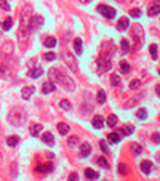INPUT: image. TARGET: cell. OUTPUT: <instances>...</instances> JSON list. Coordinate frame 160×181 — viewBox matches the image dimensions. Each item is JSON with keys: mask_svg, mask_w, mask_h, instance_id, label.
I'll return each mask as SVG.
<instances>
[{"mask_svg": "<svg viewBox=\"0 0 160 181\" xmlns=\"http://www.w3.org/2000/svg\"><path fill=\"white\" fill-rule=\"evenodd\" d=\"M48 75L51 77V82H58V83H62L66 88H67V92H72V90L75 88L74 85V82L67 77V75L61 71V69H56V67H51L50 71H48Z\"/></svg>", "mask_w": 160, "mask_h": 181, "instance_id": "6da1fadb", "label": "cell"}, {"mask_svg": "<svg viewBox=\"0 0 160 181\" xmlns=\"http://www.w3.org/2000/svg\"><path fill=\"white\" fill-rule=\"evenodd\" d=\"M110 67H112V64H110V58H106L104 55H101V56L96 59V71H98L99 74H104L110 71Z\"/></svg>", "mask_w": 160, "mask_h": 181, "instance_id": "7a4b0ae2", "label": "cell"}, {"mask_svg": "<svg viewBox=\"0 0 160 181\" xmlns=\"http://www.w3.org/2000/svg\"><path fill=\"white\" fill-rule=\"evenodd\" d=\"M98 13H101V15H102L104 18H107V19H114L115 15H117L115 8H112V6H107V5H104V3L98 6Z\"/></svg>", "mask_w": 160, "mask_h": 181, "instance_id": "3957f363", "label": "cell"}, {"mask_svg": "<svg viewBox=\"0 0 160 181\" xmlns=\"http://www.w3.org/2000/svg\"><path fill=\"white\" fill-rule=\"evenodd\" d=\"M131 36H133V39L138 40L136 50H140V47H141V43H143V39H144V31H143V27H141L140 24H135L133 31H131Z\"/></svg>", "mask_w": 160, "mask_h": 181, "instance_id": "277c9868", "label": "cell"}, {"mask_svg": "<svg viewBox=\"0 0 160 181\" xmlns=\"http://www.w3.org/2000/svg\"><path fill=\"white\" fill-rule=\"evenodd\" d=\"M62 59H64V62L67 64V67L71 69L72 72L77 71V62H75V58L69 51H62Z\"/></svg>", "mask_w": 160, "mask_h": 181, "instance_id": "5b68a950", "label": "cell"}, {"mask_svg": "<svg viewBox=\"0 0 160 181\" xmlns=\"http://www.w3.org/2000/svg\"><path fill=\"white\" fill-rule=\"evenodd\" d=\"M42 24H43V18H42V16H39V15H32V18H31V23H29L31 32H32V31H39Z\"/></svg>", "mask_w": 160, "mask_h": 181, "instance_id": "8992f818", "label": "cell"}, {"mask_svg": "<svg viewBox=\"0 0 160 181\" xmlns=\"http://www.w3.org/2000/svg\"><path fill=\"white\" fill-rule=\"evenodd\" d=\"M35 172L37 173H50V172H53V164L50 162V164H45V165H37Z\"/></svg>", "mask_w": 160, "mask_h": 181, "instance_id": "52a82bcc", "label": "cell"}, {"mask_svg": "<svg viewBox=\"0 0 160 181\" xmlns=\"http://www.w3.org/2000/svg\"><path fill=\"white\" fill-rule=\"evenodd\" d=\"M11 50H13V43L11 42H6V43L2 47V56L3 58H10L11 56Z\"/></svg>", "mask_w": 160, "mask_h": 181, "instance_id": "ba28073f", "label": "cell"}, {"mask_svg": "<svg viewBox=\"0 0 160 181\" xmlns=\"http://www.w3.org/2000/svg\"><path fill=\"white\" fill-rule=\"evenodd\" d=\"M160 13V2H154L151 6H149V10H147V15L149 16H155Z\"/></svg>", "mask_w": 160, "mask_h": 181, "instance_id": "9c48e42d", "label": "cell"}, {"mask_svg": "<svg viewBox=\"0 0 160 181\" xmlns=\"http://www.w3.org/2000/svg\"><path fill=\"white\" fill-rule=\"evenodd\" d=\"M42 141L45 144H48V146H53L54 144V136L50 133V131H45V133L42 135Z\"/></svg>", "mask_w": 160, "mask_h": 181, "instance_id": "30bf717a", "label": "cell"}, {"mask_svg": "<svg viewBox=\"0 0 160 181\" xmlns=\"http://www.w3.org/2000/svg\"><path fill=\"white\" fill-rule=\"evenodd\" d=\"M54 90H56V87H54V83H53V82H45L43 85H42V92H43L45 95L53 93Z\"/></svg>", "mask_w": 160, "mask_h": 181, "instance_id": "8fae6325", "label": "cell"}, {"mask_svg": "<svg viewBox=\"0 0 160 181\" xmlns=\"http://www.w3.org/2000/svg\"><path fill=\"white\" fill-rule=\"evenodd\" d=\"M128 26H130L128 18H120V19H119V23H117V29H119V31H127V29H128Z\"/></svg>", "mask_w": 160, "mask_h": 181, "instance_id": "7c38bea8", "label": "cell"}, {"mask_svg": "<svg viewBox=\"0 0 160 181\" xmlns=\"http://www.w3.org/2000/svg\"><path fill=\"white\" fill-rule=\"evenodd\" d=\"M141 172L144 173V175H149V173L152 172V162H149V160L141 162Z\"/></svg>", "mask_w": 160, "mask_h": 181, "instance_id": "4fadbf2b", "label": "cell"}, {"mask_svg": "<svg viewBox=\"0 0 160 181\" xmlns=\"http://www.w3.org/2000/svg\"><path fill=\"white\" fill-rule=\"evenodd\" d=\"M90 152H91V146H90L88 143H83L82 148H80V156L82 157H88Z\"/></svg>", "mask_w": 160, "mask_h": 181, "instance_id": "5bb4252c", "label": "cell"}, {"mask_svg": "<svg viewBox=\"0 0 160 181\" xmlns=\"http://www.w3.org/2000/svg\"><path fill=\"white\" fill-rule=\"evenodd\" d=\"M91 123H93V127H95V128H102L104 120H102V117H101V115H95V117H93V120H91Z\"/></svg>", "mask_w": 160, "mask_h": 181, "instance_id": "9a60e30c", "label": "cell"}, {"mask_svg": "<svg viewBox=\"0 0 160 181\" xmlns=\"http://www.w3.org/2000/svg\"><path fill=\"white\" fill-rule=\"evenodd\" d=\"M32 93H34V88H31V87H24L23 92H21V96H23V100H29L31 96H32Z\"/></svg>", "mask_w": 160, "mask_h": 181, "instance_id": "2e32d148", "label": "cell"}, {"mask_svg": "<svg viewBox=\"0 0 160 181\" xmlns=\"http://www.w3.org/2000/svg\"><path fill=\"white\" fill-rule=\"evenodd\" d=\"M56 43H58V40L54 39V37H47V39L43 40V45H45L47 48H53V47H56Z\"/></svg>", "mask_w": 160, "mask_h": 181, "instance_id": "e0dca14e", "label": "cell"}, {"mask_svg": "<svg viewBox=\"0 0 160 181\" xmlns=\"http://www.w3.org/2000/svg\"><path fill=\"white\" fill-rule=\"evenodd\" d=\"M120 50H122L123 55L130 53V43H128V40H127V39H122V42H120Z\"/></svg>", "mask_w": 160, "mask_h": 181, "instance_id": "ac0fdd59", "label": "cell"}, {"mask_svg": "<svg viewBox=\"0 0 160 181\" xmlns=\"http://www.w3.org/2000/svg\"><path fill=\"white\" fill-rule=\"evenodd\" d=\"M131 133H133V127H131V125H125V127H122V130L119 131V135H122V136H128Z\"/></svg>", "mask_w": 160, "mask_h": 181, "instance_id": "d6986e66", "label": "cell"}, {"mask_svg": "<svg viewBox=\"0 0 160 181\" xmlns=\"http://www.w3.org/2000/svg\"><path fill=\"white\" fill-rule=\"evenodd\" d=\"M42 74H43V71H42L40 67H35V69H32V71L29 72V77L31 79H39V77H42Z\"/></svg>", "mask_w": 160, "mask_h": 181, "instance_id": "ffe728a7", "label": "cell"}, {"mask_svg": "<svg viewBox=\"0 0 160 181\" xmlns=\"http://www.w3.org/2000/svg\"><path fill=\"white\" fill-rule=\"evenodd\" d=\"M69 130H71V128H69V125H67V123H64V122L58 123V131H59L61 135H67V133H69Z\"/></svg>", "mask_w": 160, "mask_h": 181, "instance_id": "44dd1931", "label": "cell"}, {"mask_svg": "<svg viewBox=\"0 0 160 181\" xmlns=\"http://www.w3.org/2000/svg\"><path fill=\"white\" fill-rule=\"evenodd\" d=\"M106 123H107L109 128H114L115 125H117V115H115V114H110V115L107 117V122H106Z\"/></svg>", "mask_w": 160, "mask_h": 181, "instance_id": "7402d4cb", "label": "cell"}, {"mask_svg": "<svg viewBox=\"0 0 160 181\" xmlns=\"http://www.w3.org/2000/svg\"><path fill=\"white\" fill-rule=\"evenodd\" d=\"M42 128H43V127H42L40 123L32 125V127H31V135H32V136H39V135H40V131H42Z\"/></svg>", "mask_w": 160, "mask_h": 181, "instance_id": "603a6c76", "label": "cell"}, {"mask_svg": "<svg viewBox=\"0 0 160 181\" xmlns=\"http://www.w3.org/2000/svg\"><path fill=\"white\" fill-rule=\"evenodd\" d=\"M85 176L90 178V179H98V178H99V173H96V172L91 170V168H87V170H85Z\"/></svg>", "mask_w": 160, "mask_h": 181, "instance_id": "cb8c5ba5", "label": "cell"}, {"mask_svg": "<svg viewBox=\"0 0 160 181\" xmlns=\"http://www.w3.org/2000/svg\"><path fill=\"white\" fill-rule=\"evenodd\" d=\"M110 83H112L114 87H120V85H122V79H120V75L112 74V75H110Z\"/></svg>", "mask_w": 160, "mask_h": 181, "instance_id": "d4e9b609", "label": "cell"}, {"mask_svg": "<svg viewBox=\"0 0 160 181\" xmlns=\"http://www.w3.org/2000/svg\"><path fill=\"white\" fill-rule=\"evenodd\" d=\"M11 26H13V18L11 16H8L3 23H2V27H3V31H10L11 29Z\"/></svg>", "mask_w": 160, "mask_h": 181, "instance_id": "484cf974", "label": "cell"}, {"mask_svg": "<svg viewBox=\"0 0 160 181\" xmlns=\"http://www.w3.org/2000/svg\"><path fill=\"white\" fill-rule=\"evenodd\" d=\"M131 152H133V156H140L141 152H143V148H141V144H138V143H133V144H131Z\"/></svg>", "mask_w": 160, "mask_h": 181, "instance_id": "4316f807", "label": "cell"}, {"mask_svg": "<svg viewBox=\"0 0 160 181\" xmlns=\"http://www.w3.org/2000/svg\"><path fill=\"white\" fill-rule=\"evenodd\" d=\"M119 173H120L122 176H127L128 173H130L128 165H127V164H119Z\"/></svg>", "mask_w": 160, "mask_h": 181, "instance_id": "83f0119b", "label": "cell"}, {"mask_svg": "<svg viewBox=\"0 0 160 181\" xmlns=\"http://www.w3.org/2000/svg\"><path fill=\"white\" fill-rule=\"evenodd\" d=\"M18 143H19V138H18V136H10V138H6V144H8L10 148H15Z\"/></svg>", "mask_w": 160, "mask_h": 181, "instance_id": "f1b7e54d", "label": "cell"}, {"mask_svg": "<svg viewBox=\"0 0 160 181\" xmlns=\"http://www.w3.org/2000/svg\"><path fill=\"white\" fill-rule=\"evenodd\" d=\"M74 50H75V53H82V50H83V48H82V39H75L74 40Z\"/></svg>", "mask_w": 160, "mask_h": 181, "instance_id": "f546056e", "label": "cell"}, {"mask_svg": "<svg viewBox=\"0 0 160 181\" xmlns=\"http://www.w3.org/2000/svg\"><path fill=\"white\" fill-rule=\"evenodd\" d=\"M107 140H109V143H119L120 141V135L119 133H109Z\"/></svg>", "mask_w": 160, "mask_h": 181, "instance_id": "4dcf8cb0", "label": "cell"}, {"mask_svg": "<svg viewBox=\"0 0 160 181\" xmlns=\"http://www.w3.org/2000/svg\"><path fill=\"white\" fill-rule=\"evenodd\" d=\"M149 50H151V56H152V59H157V58H158V53H157V45H155V43H152V45L149 47Z\"/></svg>", "mask_w": 160, "mask_h": 181, "instance_id": "1f68e13d", "label": "cell"}, {"mask_svg": "<svg viewBox=\"0 0 160 181\" xmlns=\"http://www.w3.org/2000/svg\"><path fill=\"white\" fill-rule=\"evenodd\" d=\"M120 71H122L123 74H128V72H130V64H128L127 61H122V62H120Z\"/></svg>", "mask_w": 160, "mask_h": 181, "instance_id": "d6a6232c", "label": "cell"}, {"mask_svg": "<svg viewBox=\"0 0 160 181\" xmlns=\"http://www.w3.org/2000/svg\"><path fill=\"white\" fill-rule=\"evenodd\" d=\"M106 103V93H104V90H99L98 92V104H104Z\"/></svg>", "mask_w": 160, "mask_h": 181, "instance_id": "836d02e7", "label": "cell"}, {"mask_svg": "<svg viewBox=\"0 0 160 181\" xmlns=\"http://www.w3.org/2000/svg\"><path fill=\"white\" fill-rule=\"evenodd\" d=\"M146 115H147V111H146V109H140V111L136 112V117H138L140 120H144Z\"/></svg>", "mask_w": 160, "mask_h": 181, "instance_id": "e575fe53", "label": "cell"}, {"mask_svg": "<svg viewBox=\"0 0 160 181\" xmlns=\"http://www.w3.org/2000/svg\"><path fill=\"white\" fill-rule=\"evenodd\" d=\"M59 104H61V107L64 109V111H71V107H72L71 106V101H67V100H62Z\"/></svg>", "mask_w": 160, "mask_h": 181, "instance_id": "d590c367", "label": "cell"}, {"mask_svg": "<svg viewBox=\"0 0 160 181\" xmlns=\"http://www.w3.org/2000/svg\"><path fill=\"white\" fill-rule=\"evenodd\" d=\"M8 74H10L8 67H6V66H3V64H0V77H6Z\"/></svg>", "mask_w": 160, "mask_h": 181, "instance_id": "8d00e7d4", "label": "cell"}, {"mask_svg": "<svg viewBox=\"0 0 160 181\" xmlns=\"http://www.w3.org/2000/svg\"><path fill=\"white\" fill-rule=\"evenodd\" d=\"M98 164L102 167V168H109V162H107L106 157H99V159H98Z\"/></svg>", "mask_w": 160, "mask_h": 181, "instance_id": "74e56055", "label": "cell"}, {"mask_svg": "<svg viewBox=\"0 0 160 181\" xmlns=\"http://www.w3.org/2000/svg\"><path fill=\"white\" fill-rule=\"evenodd\" d=\"M152 143H155V144H160V131H155L154 135H152Z\"/></svg>", "mask_w": 160, "mask_h": 181, "instance_id": "f35d334b", "label": "cell"}, {"mask_svg": "<svg viewBox=\"0 0 160 181\" xmlns=\"http://www.w3.org/2000/svg\"><path fill=\"white\" fill-rule=\"evenodd\" d=\"M140 85H141V82H140V80H131V82H130V88H131V90L140 88Z\"/></svg>", "mask_w": 160, "mask_h": 181, "instance_id": "ab89813d", "label": "cell"}, {"mask_svg": "<svg viewBox=\"0 0 160 181\" xmlns=\"http://www.w3.org/2000/svg\"><path fill=\"white\" fill-rule=\"evenodd\" d=\"M130 15L133 16V18H140L141 16V10L140 8H133V10L130 11Z\"/></svg>", "mask_w": 160, "mask_h": 181, "instance_id": "60d3db41", "label": "cell"}, {"mask_svg": "<svg viewBox=\"0 0 160 181\" xmlns=\"http://www.w3.org/2000/svg\"><path fill=\"white\" fill-rule=\"evenodd\" d=\"M45 59L47 61H53V59H56V55H54L53 51H48V53H45Z\"/></svg>", "mask_w": 160, "mask_h": 181, "instance_id": "b9f144b4", "label": "cell"}, {"mask_svg": "<svg viewBox=\"0 0 160 181\" xmlns=\"http://www.w3.org/2000/svg\"><path fill=\"white\" fill-rule=\"evenodd\" d=\"M80 140H79V136H71V138H69V146H75V144H77Z\"/></svg>", "mask_w": 160, "mask_h": 181, "instance_id": "7bdbcfd3", "label": "cell"}, {"mask_svg": "<svg viewBox=\"0 0 160 181\" xmlns=\"http://www.w3.org/2000/svg\"><path fill=\"white\" fill-rule=\"evenodd\" d=\"M0 8L5 10V11H10V5H8V2H5V0H0Z\"/></svg>", "mask_w": 160, "mask_h": 181, "instance_id": "ee69618b", "label": "cell"}, {"mask_svg": "<svg viewBox=\"0 0 160 181\" xmlns=\"http://www.w3.org/2000/svg\"><path fill=\"white\" fill-rule=\"evenodd\" d=\"M16 167H18V165H16V162L11 165V176H13V178L16 176Z\"/></svg>", "mask_w": 160, "mask_h": 181, "instance_id": "f6af8a7d", "label": "cell"}, {"mask_svg": "<svg viewBox=\"0 0 160 181\" xmlns=\"http://www.w3.org/2000/svg\"><path fill=\"white\" fill-rule=\"evenodd\" d=\"M99 146H101L102 152H107V144H106V141H101V143H99Z\"/></svg>", "mask_w": 160, "mask_h": 181, "instance_id": "bcb514c9", "label": "cell"}, {"mask_svg": "<svg viewBox=\"0 0 160 181\" xmlns=\"http://www.w3.org/2000/svg\"><path fill=\"white\" fill-rule=\"evenodd\" d=\"M69 179H72V181H75V179H79V175H77V173H71V175H69Z\"/></svg>", "mask_w": 160, "mask_h": 181, "instance_id": "7dc6e473", "label": "cell"}, {"mask_svg": "<svg viewBox=\"0 0 160 181\" xmlns=\"http://www.w3.org/2000/svg\"><path fill=\"white\" fill-rule=\"evenodd\" d=\"M47 157H48V159H50V160H51V159L54 157V154H53V152H47Z\"/></svg>", "mask_w": 160, "mask_h": 181, "instance_id": "c3c4849f", "label": "cell"}, {"mask_svg": "<svg viewBox=\"0 0 160 181\" xmlns=\"http://www.w3.org/2000/svg\"><path fill=\"white\" fill-rule=\"evenodd\" d=\"M155 93H157V96H160V85H157V88H155Z\"/></svg>", "mask_w": 160, "mask_h": 181, "instance_id": "681fc988", "label": "cell"}, {"mask_svg": "<svg viewBox=\"0 0 160 181\" xmlns=\"http://www.w3.org/2000/svg\"><path fill=\"white\" fill-rule=\"evenodd\" d=\"M157 160H158V162H160V156H157Z\"/></svg>", "mask_w": 160, "mask_h": 181, "instance_id": "f907efd6", "label": "cell"}, {"mask_svg": "<svg viewBox=\"0 0 160 181\" xmlns=\"http://www.w3.org/2000/svg\"><path fill=\"white\" fill-rule=\"evenodd\" d=\"M117 2H120V3H122V2H125V0H117Z\"/></svg>", "mask_w": 160, "mask_h": 181, "instance_id": "816d5d0a", "label": "cell"}, {"mask_svg": "<svg viewBox=\"0 0 160 181\" xmlns=\"http://www.w3.org/2000/svg\"><path fill=\"white\" fill-rule=\"evenodd\" d=\"M0 160H2V152H0Z\"/></svg>", "mask_w": 160, "mask_h": 181, "instance_id": "f5cc1de1", "label": "cell"}, {"mask_svg": "<svg viewBox=\"0 0 160 181\" xmlns=\"http://www.w3.org/2000/svg\"><path fill=\"white\" fill-rule=\"evenodd\" d=\"M80 2H88V0H80Z\"/></svg>", "mask_w": 160, "mask_h": 181, "instance_id": "db71d44e", "label": "cell"}, {"mask_svg": "<svg viewBox=\"0 0 160 181\" xmlns=\"http://www.w3.org/2000/svg\"><path fill=\"white\" fill-rule=\"evenodd\" d=\"M158 74H160V69H158Z\"/></svg>", "mask_w": 160, "mask_h": 181, "instance_id": "11a10c76", "label": "cell"}, {"mask_svg": "<svg viewBox=\"0 0 160 181\" xmlns=\"http://www.w3.org/2000/svg\"><path fill=\"white\" fill-rule=\"evenodd\" d=\"M0 24H2V23H0Z\"/></svg>", "mask_w": 160, "mask_h": 181, "instance_id": "9f6ffc18", "label": "cell"}]
</instances>
